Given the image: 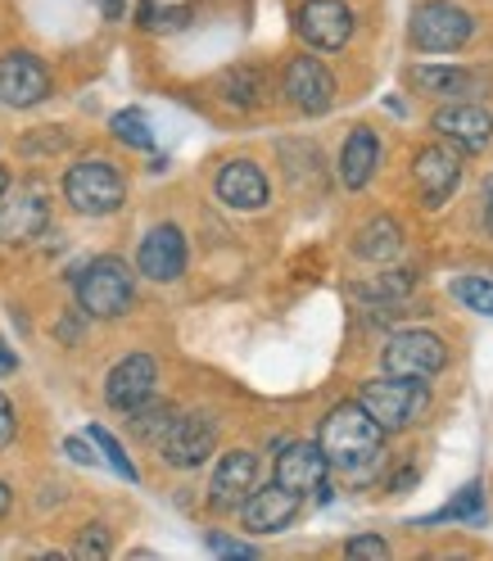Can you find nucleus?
Returning a JSON list of instances; mask_svg holds the SVG:
<instances>
[{"label":"nucleus","instance_id":"473e14b6","mask_svg":"<svg viewBox=\"0 0 493 561\" xmlns=\"http://www.w3.org/2000/svg\"><path fill=\"white\" fill-rule=\"evenodd\" d=\"M14 435H19V416H14V403H10L5 394H0V448H5Z\"/></svg>","mask_w":493,"mask_h":561},{"label":"nucleus","instance_id":"9b49d317","mask_svg":"<svg viewBox=\"0 0 493 561\" xmlns=\"http://www.w3.org/2000/svg\"><path fill=\"white\" fill-rule=\"evenodd\" d=\"M431 127L448 140L452 150H462V154H480L493 146V114L480 110V104H467V100H457V104H444V110H435Z\"/></svg>","mask_w":493,"mask_h":561},{"label":"nucleus","instance_id":"e433bc0d","mask_svg":"<svg viewBox=\"0 0 493 561\" xmlns=\"http://www.w3.org/2000/svg\"><path fill=\"white\" fill-rule=\"evenodd\" d=\"M10 507H14V489H10L5 480H0V516H5Z\"/></svg>","mask_w":493,"mask_h":561},{"label":"nucleus","instance_id":"c85d7f7f","mask_svg":"<svg viewBox=\"0 0 493 561\" xmlns=\"http://www.w3.org/2000/svg\"><path fill=\"white\" fill-rule=\"evenodd\" d=\"M110 552H114V548H110V530H104V525H87L73 557H82V561H104Z\"/></svg>","mask_w":493,"mask_h":561},{"label":"nucleus","instance_id":"ddd939ff","mask_svg":"<svg viewBox=\"0 0 493 561\" xmlns=\"http://www.w3.org/2000/svg\"><path fill=\"white\" fill-rule=\"evenodd\" d=\"M412 178H416V191L426 199V208H439L457 186H462V159L448 146H421L416 159H412Z\"/></svg>","mask_w":493,"mask_h":561},{"label":"nucleus","instance_id":"423d86ee","mask_svg":"<svg viewBox=\"0 0 493 561\" xmlns=\"http://www.w3.org/2000/svg\"><path fill=\"white\" fill-rule=\"evenodd\" d=\"M385 371L390 376H416V380H431L435 371L448 367V348L435 331H399L390 344H385Z\"/></svg>","mask_w":493,"mask_h":561},{"label":"nucleus","instance_id":"20e7f679","mask_svg":"<svg viewBox=\"0 0 493 561\" xmlns=\"http://www.w3.org/2000/svg\"><path fill=\"white\" fill-rule=\"evenodd\" d=\"M64 199L87 218H110L127 199V182H123V172L114 163L82 159V163H73L64 172Z\"/></svg>","mask_w":493,"mask_h":561},{"label":"nucleus","instance_id":"f704fd0d","mask_svg":"<svg viewBox=\"0 0 493 561\" xmlns=\"http://www.w3.org/2000/svg\"><path fill=\"white\" fill-rule=\"evenodd\" d=\"M19 367V358H14V348L5 344V340H0V376H10Z\"/></svg>","mask_w":493,"mask_h":561},{"label":"nucleus","instance_id":"7ed1b4c3","mask_svg":"<svg viewBox=\"0 0 493 561\" xmlns=\"http://www.w3.org/2000/svg\"><path fill=\"white\" fill-rule=\"evenodd\" d=\"M131 295H136V276L114 254L91 259L78 276V304H82L87 318H100V322L123 318V312L131 308Z\"/></svg>","mask_w":493,"mask_h":561},{"label":"nucleus","instance_id":"9d476101","mask_svg":"<svg viewBox=\"0 0 493 561\" xmlns=\"http://www.w3.org/2000/svg\"><path fill=\"white\" fill-rule=\"evenodd\" d=\"M299 37L317 50H340L354 37V10L344 0H303L299 14H295Z\"/></svg>","mask_w":493,"mask_h":561},{"label":"nucleus","instance_id":"a878e982","mask_svg":"<svg viewBox=\"0 0 493 561\" xmlns=\"http://www.w3.org/2000/svg\"><path fill=\"white\" fill-rule=\"evenodd\" d=\"M452 295L462 299L471 312H480V318H493V280L489 276H457Z\"/></svg>","mask_w":493,"mask_h":561},{"label":"nucleus","instance_id":"7c9ffc66","mask_svg":"<svg viewBox=\"0 0 493 561\" xmlns=\"http://www.w3.org/2000/svg\"><path fill=\"white\" fill-rule=\"evenodd\" d=\"M208 552H218V557H244V561H250V557H259V548L254 543H240V539H227V535H208Z\"/></svg>","mask_w":493,"mask_h":561},{"label":"nucleus","instance_id":"1a4fd4ad","mask_svg":"<svg viewBox=\"0 0 493 561\" xmlns=\"http://www.w3.org/2000/svg\"><path fill=\"white\" fill-rule=\"evenodd\" d=\"M50 95V68L27 55V50H10L0 59V104H10V110H32V104H42Z\"/></svg>","mask_w":493,"mask_h":561},{"label":"nucleus","instance_id":"f3484780","mask_svg":"<svg viewBox=\"0 0 493 561\" xmlns=\"http://www.w3.org/2000/svg\"><path fill=\"white\" fill-rule=\"evenodd\" d=\"M50 222V204H46V191L42 186H23L10 204L5 214H0V240L5 244H32Z\"/></svg>","mask_w":493,"mask_h":561},{"label":"nucleus","instance_id":"5701e85b","mask_svg":"<svg viewBox=\"0 0 493 561\" xmlns=\"http://www.w3.org/2000/svg\"><path fill=\"white\" fill-rule=\"evenodd\" d=\"M127 416H131V431H136L140 439H146V444H159V439L168 435V426H172V416H177V412H172V403H159V399L150 394L146 403L131 408Z\"/></svg>","mask_w":493,"mask_h":561},{"label":"nucleus","instance_id":"4468645a","mask_svg":"<svg viewBox=\"0 0 493 561\" xmlns=\"http://www.w3.org/2000/svg\"><path fill=\"white\" fill-rule=\"evenodd\" d=\"M136 267H140V276L159 280V286L177 280V276L186 272V236H182V227H172V222L154 227L146 240H140Z\"/></svg>","mask_w":493,"mask_h":561},{"label":"nucleus","instance_id":"0eeeda50","mask_svg":"<svg viewBox=\"0 0 493 561\" xmlns=\"http://www.w3.org/2000/svg\"><path fill=\"white\" fill-rule=\"evenodd\" d=\"M159 448H163V462L177 467V471H191V467L208 462V458H214V448H218L214 416H204V412L172 416V426H168V435L159 439Z\"/></svg>","mask_w":493,"mask_h":561},{"label":"nucleus","instance_id":"6ab92c4d","mask_svg":"<svg viewBox=\"0 0 493 561\" xmlns=\"http://www.w3.org/2000/svg\"><path fill=\"white\" fill-rule=\"evenodd\" d=\"M326 458L317 444H286L276 458V484L295 489V494H317V489H326Z\"/></svg>","mask_w":493,"mask_h":561},{"label":"nucleus","instance_id":"58836bf2","mask_svg":"<svg viewBox=\"0 0 493 561\" xmlns=\"http://www.w3.org/2000/svg\"><path fill=\"white\" fill-rule=\"evenodd\" d=\"M484 199H489V227H493V178H489V186H484Z\"/></svg>","mask_w":493,"mask_h":561},{"label":"nucleus","instance_id":"cd10ccee","mask_svg":"<svg viewBox=\"0 0 493 561\" xmlns=\"http://www.w3.org/2000/svg\"><path fill=\"white\" fill-rule=\"evenodd\" d=\"M475 516H480V484L471 480V484L462 489V494H457L444 512H435L431 520H475Z\"/></svg>","mask_w":493,"mask_h":561},{"label":"nucleus","instance_id":"412c9836","mask_svg":"<svg viewBox=\"0 0 493 561\" xmlns=\"http://www.w3.org/2000/svg\"><path fill=\"white\" fill-rule=\"evenodd\" d=\"M408 78H412V87H416L421 95H435V100H452V95H471V91H475V73H471V68L416 64Z\"/></svg>","mask_w":493,"mask_h":561},{"label":"nucleus","instance_id":"39448f33","mask_svg":"<svg viewBox=\"0 0 493 561\" xmlns=\"http://www.w3.org/2000/svg\"><path fill=\"white\" fill-rule=\"evenodd\" d=\"M471 32H475V19L462 5H452V0H426V5L412 10L408 42L421 55H452L471 42Z\"/></svg>","mask_w":493,"mask_h":561},{"label":"nucleus","instance_id":"393cba45","mask_svg":"<svg viewBox=\"0 0 493 561\" xmlns=\"http://www.w3.org/2000/svg\"><path fill=\"white\" fill-rule=\"evenodd\" d=\"M222 91H227V100L236 104V110H250V104H259L263 73H254V68H231V73L222 78Z\"/></svg>","mask_w":493,"mask_h":561},{"label":"nucleus","instance_id":"aec40b11","mask_svg":"<svg viewBox=\"0 0 493 561\" xmlns=\"http://www.w3.org/2000/svg\"><path fill=\"white\" fill-rule=\"evenodd\" d=\"M380 168V140L371 127H354L344 140V150H340V182L348 191H363L371 182V172Z\"/></svg>","mask_w":493,"mask_h":561},{"label":"nucleus","instance_id":"f03ea898","mask_svg":"<svg viewBox=\"0 0 493 561\" xmlns=\"http://www.w3.org/2000/svg\"><path fill=\"white\" fill-rule=\"evenodd\" d=\"M358 403L367 408V416L376 426L390 431H412L421 416L431 412V385L416 376H385V380H367Z\"/></svg>","mask_w":493,"mask_h":561},{"label":"nucleus","instance_id":"f257e3e1","mask_svg":"<svg viewBox=\"0 0 493 561\" xmlns=\"http://www.w3.org/2000/svg\"><path fill=\"white\" fill-rule=\"evenodd\" d=\"M317 448H322L326 467H335L344 480H371L385 458V431L367 416L363 403H340L326 412Z\"/></svg>","mask_w":493,"mask_h":561},{"label":"nucleus","instance_id":"4c0bfd02","mask_svg":"<svg viewBox=\"0 0 493 561\" xmlns=\"http://www.w3.org/2000/svg\"><path fill=\"white\" fill-rule=\"evenodd\" d=\"M5 191H10V168L0 163V199H5Z\"/></svg>","mask_w":493,"mask_h":561},{"label":"nucleus","instance_id":"c756f323","mask_svg":"<svg viewBox=\"0 0 493 561\" xmlns=\"http://www.w3.org/2000/svg\"><path fill=\"white\" fill-rule=\"evenodd\" d=\"M186 19H191L186 10H154L150 0H146V10H140V23L154 27V32H172V27H182Z\"/></svg>","mask_w":493,"mask_h":561},{"label":"nucleus","instance_id":"72a5a7b5","mask_svg":"<svg viewBox=\"0 0 493 561\" xmlns=\"http://www.w3.org/2000/svg\"><path fill=\"white\" fill-rule=\"evenodd\" d=\"M64 453H68L73 462H82V467H95V453H91L87 439H64Z\"/></svg>","mask_w":493,"mask_h":561},{"label":"nucleus","instance_id":"bb28decb","mask_svg":"<svg viewBox=\"0 0 493 561\" xmlns=\"http://www.w3.org/2000/svg\"><path fill=\"white\" fill-rule=\"evenodd\" d=\"M87 439H91V444L104 453V462H110V467H114L123 480H131V484H136V467H131V458H127L123 444H118L110 431H104V426H91V431H87Z\"/></svg>","mask_w":493,"mask_h":561},{"label":"nucleus","instance_id":"6e6552de","mask_svg":"<svg viewBox=\"0 0 493 561\" xmlns=\"http://www.w3.org/2000/svg\"><path fill=\"white\" fill-rule=\"evenodd\" d=\"M280 87H286L295 110L308 114V118L326 114L331 104H335V78H331V68L322 59H312V55H295L286 64V78H280Z\"/></svg>","mask_w":493,"mask_h":561},{"label":"nucleus","instance_id":"dca6fc26","mask_svg":"<svg viewBox=\"0 0 493 561\" xmlns=\"http://www.w3.org/2000/svg\"><path fill=\"white\" fill-rule=\"evenodd\" d=\"M214 186H218V199L231 204V208H240V214H254V208H263L267 195H272L263 168H259L254 159H231V163H222Z\"/></svg>","mask_w":493,"mask_h":561},{"label":"nucleus","instance_id":"4be33fe9","mask_svg":"<svg viewBox=\"0 0 493 561\" xmlns=\"http://www.w3.org/2000/svg\"><path fill=\"white\" fill-rule=\"evenodd\" d=\"M399 250H403V227L394 222V218H371L358 236H354V254L363 259V263H390V259H399Z\"/></svg>","mask_w":493,"mask_h":561},{"label":"nucleus","instance_id":"a211bd4d","mask_svg":"<svg viewBox=\"0 0 493 561\" xmlns=\"http://www.w3.org/2000/svg\"><path fill=\"white\" fill-rule=\"evenodd\" d=\"M254 480H259L254 453H244V448L227 453V458L218 462V471H214V484H208V503H214V512H236L244 503V494L254 489Z\"/></svg>","mask_w":493,"mask_h":561},{"label":"nucleus","instance_id":"2f4dec72","mask_svg":"<svg viewBox=\"0 0 493 561\" xmlns=\"http://www.w3.org/2000/svg\"><path fill=\"white\" fill-rule=\"evenodd\" d=\"M344 552H348V557H376V561H380V557H390V543H385L380 535H358V539L344 543Z\"/></svg>","mask_w":493,"mask_h":561},{"label":"nucleus","instance_id":"b1692460","mask_svg":"<svg viewBox=\"0 0 493 561\" xmlns=\"http://www.w3.org/2000/svg\"><path fill=\"white\" fill-rule=\"evenodd\" d=\"M110 127H114V136L123 140V146H131V150H154L150 118L140 114V110H118V114L110 118Z\"/></svg>","mask_w":493,"mask_h":561},{"label":"nucleus","instance_id":"c9c22d12","mask_svg":"<svg viewBox=\"0 0 493 561\" xmlns=\"http://www.w3.org/2000/svg\"><path fill=\"white\" fill-rule=\"evenodd\" d=\"M95 5H100L104 19H118V14H123V0H95Z\"/></svg>","mask_w":493,"mask_h":561},{"label":"nucleus","instance_id":"f8f14e48","mask_svg":"<svg viewBox=\"0 0 493 561\" xmlns=\"http://www.w3.org/2000/svg\"><path fill=\"white\" fill-rule=\"evenodd\" d=\"M303 499L295 494V489L286 484H263V489H250L240 503V520H244V530H254V535H280L286 525L299 516Z\"/></svg>","mask_w":493,"mask_h":561},{"label":"nucleus","instance_id":"2eb2a0df","mask_svg":"<svg viewBox=\"0 0 493 561\" xmlns=\"http://www.w3.org/2000/svg\"><path fill=\"white\" fill-rule=\"evenodd\" d=\"M154 385H159V363L150 354H127L110 371V380H104V399H110V408H118V412H131L154 394Z\"/></svg>","mask_w":493,"mask_h":561}]
</instances>
